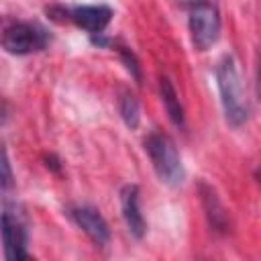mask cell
<instances>
[{
	"label": "cell",
	"instance_id": "obj_1",
	"mask_svg": "<svg viewBox=\"0 0 261 261\" xmlns=\"http://www.w3.org/2000/svg\"><path fill=\"white\" fill-rule=\"evenodd\" d=\"M216 86L220 94V104L224 118L230 126H241L249 118V102L243 88V80L237 67V61L230 53H224L214 69Z\"/></svg>",
	"mask_w": 261,
	"mask_h": 261
},
{
	"label": "cell",
	"instance_id": "obj_2",
	"mask_svg": "<svg viewBox=\"0 0 261 261\" xmlns=\"http://www.w3.org/2000/svg\"><path fill=\"white\" fill-rule=\"evenodd\" d=\"M145 151L153 163L155 173L167 186H179L186 179V169L175 143L163 133H151L145 139Z\"/></svg>",
	"mask_w": 261,
	"mask_h": 261
},
{
	"label": "cell",
	"instance_id": "obj_3",
	"mask_svg": "<svg viewBox=\"0 0 261 261\" xmlns=\"http://www.w3.org/2000/svg\"><path fill=\"white\" fill-rule=\"evenodd\" d=\"M188 27L192 43L198 51L210 49L220 37V12L212 0L188 2Z\"/></svg>",
	"mask_w": 261,
	"mask_h": 261
},
{
	"label": "cell",
	"instance_id": "obj_4",
	"mask_svg": "<svg viewBox=\"0 0 261 261\" xmlns=\"http://www.w3.org/2000/svg\"><path fill=\"white\" fill-rule=\"evenodd\" d=\"M49 43V33L39 24L12 20L4 27L2 33V47L10 55H29L33 51L45 49Z\"/></svg>",
	"mask_w": 261,
	"mask_h": 261
},
{
	"label": "cell",
	"instance_id": "obj_5",
	"mask_svg": "<svg viewBox=\"0 0 261 261\" xmlns=\"http://www.w3.org/2000/svg\"><path fill=\"white\" fill-rule=\"evenodd\" d=\"M49 14H61V20H71L75 27L88 31L90 35L102 33L110 20H112V8L106 4H84V6H73V8H61L53 6L47 10Z\"/></svg>",
	"mask_w": 261,
	"mask_h": 261
},
{
	"label": "cell",
	"instance_id": "obj_6",
	"mask_svg": "<svg viewBox=\"0 0 261 261\" xmlns=\"http://www.w3.org/2000/svg\"><path fill=\"white\" fill-rule=\"evenodd\" d=\"M27 226L18 212L10 210L8 206L2 212V243H4V257L8 261L29 259L27 251Z\"/></svg>",
	"mask_w": 261,
	"mask_h": 261
},
{
	"label": "cell",
	"instance_id": "obj_7",
	"mask_svg": "<svg viewBox=\"0 0 261 261\" xmlns=\"http://www.w3.org/2000/svg\"><path fill=\"white\" fill-rule=\"evenodd\" d=\"M67 214H69V218H71L98 247L108 245V241H110V228H108V222L104 220V216L100 214V210H96L94 206L82 204V206H71Z\"/></svg>",
	"mask_w": 261,
	"mask_h": 261
},
{
	"label": "cell",
	"instance_id": "obj_8",
	"mask_svg": "<svg viewBox=\"0 0 261 261\" xmlns=\"http://www.w3.org/2000/svg\"><path fill=\"white\" fill-rule=\"evenodd\" d=\"M139 200H141L139 186H135V184L122 186V190H120V210H122V218L126 222V228L135 239H143L145 232H147V222L141 214Z\"/></svg>",
	"mask_w": 261,
	"mask_h": 261
},
{
	"label": "cell",
	"instance_id": "obj_9",
	"mask_svg": "<svg viewBox=\"0 0 261 261\" xmlns=\"http://www.w3.org/2000/svg\"><path fill=\"white\" fill-rule=\"evenodd\" d=\"M198 192H200V200L206 210V218H208L210 226L220 234H228L230 232V216H228V210L224 208V204L220 202V198L216 196L214 188L208 186L206 181H200Z\"/></svg>",
	"mask_w": 261,
	"mask_h": 261
},
{
	"label": "cell",
	"instance_id": "obj_10",
	"mask_svg": "<svg viewBox=\"0 0 261 261\" xmlns=\"http://www.w3.org/2000/svg\"><path fill=\"white\" fill-rule=\"evenodd\" d=\"M159 92H161V100L165 104L167 116L175 126H184L186 124V114H184V106L177 98V92L173 88V84L169 82V77H161L159 80Z\"/></svg>",
	"mask_w": 261,
	"mask_h": 261
},
{
	"label": "cell",
	"instance_id": "obj_11",
	"mask_svg": "<svg viewBox=\"0 0 261 261\" xmlns=\"http://www.w3.org/2000/svg\"><path fill=\"white\" fill-rule=\"evenodd\" d=\"M118 112H120V118L124 120V124L128 128H137L139 126L141 106H139V100L130 92H122L120 94V98H118Z\"/></svg>",
	"mask_w": 261,
	"mask_h": 261
},
{
	"label": "cell",
	"instance_id": "obj_12",
	"mask_svg": "<svg viewBox=\"0 0 261 261\" xmlns=\"http://www.w3.org/2000/svg\"><path fill=\"white\" fill-rule=\"evenodd\" d=\"M114 47H116V51L120 53V59H122V63L126 65V69L133 73V77H135V80H141V67H139V61H137L135 53H133L130 49L122 47V45H114Z\"/></svg>",
	"mask_w": 261,
	"mask_h": 261
},
{
	"label": "cell",
	"instance_id": "obj_13",
	"mask_svg": "<svg viewBox=\"0 0 261 261\" xmlns=\"http://www.w3.org/2000/svg\"><path fill=\"white\" fill-rule=\"evenodd\" d=\"M12 186V171H10V161L6 149H2V190H10Z\"/></svg>",
	"mask_w": 261,
	"mask_h": 261
},
{
	"label": "cell",
	"instance_id": "obj_14",
	"mask_svg": "<svg viewBox=\"0 0 261 261\" xmlns=\"http://www.w3.org/2000/svg\"><path fill=\"white\" fill-rule=\"evenodd\" d=\"M255 92H257V98L261 100V53L257 57V75H255Z\"/></svg>",
	"mask_w": 261,
	"mask_h": 261
},
{
	"label": "cell",
	"instance_id": "obj_15",
	"mask_svg": "<svg viewBox=\"0 0 261 261\" xmlns=\"http://www.w3.org/2000/svg\"><path fill=\"white\" fill-rule=\"evenodd\" d=\"M257 179H259V184H261V169L257 171Z\"/></svg>",
	"mask_w": 261,
	"mask_h": 261
}]
</instances>
